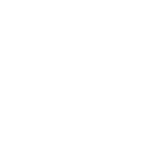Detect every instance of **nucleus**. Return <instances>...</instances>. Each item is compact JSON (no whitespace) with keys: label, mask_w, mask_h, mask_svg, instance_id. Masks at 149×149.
Masks as SVG:
<instances>
[]
</instances>
